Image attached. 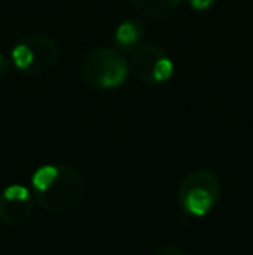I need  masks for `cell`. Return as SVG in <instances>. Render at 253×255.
<instances>
[{
  "label": "cell",
  "instance_id": "cell-1",
  "mask_svg": "<svg viewBox=\"0 0 253 255\" xmlns=\"http://www.w3.org/2000/svg\"><path fill=\"white\" fill-rule=\"evenodd\" d=\"M37 202L52 214L75 208L84 196V177L73 167L44 165L31 177Z\"/></svg>",
  "mask_w": 253,
  "mask_h": 255
},
{
  "label": "cell",
  "instance_id": "cell-2",
  "mask_svg": "<svg viewBox=\"0 0 253 255\" xmlns=\"http://www.w3.org/2000/svg\"><path fill=\"white\" fill-rule=\"evenodd\" d=\"M130 64L113 47L94 49L82 59L80 77L88 87L109 91V89L122 87L127 82Z\"/></svg>",
  "mask_w": 253,
  "mask_h": 255
},
{
  "label": "cell",
  "instance_id": "cell-3",
  "mask_svg": "<svg viewBox=\"0 0 253 255\" xmlns=\"http://www.w3.org/2000/svg\"><path fill=\"white\" fill-rule=\"evenodd\" d=\"M220 198V181L215 172L199 168L186 175L179 188V202L186 214L205 217Z\"/></svg>",
  "mask_w": 253,
  "mask_h": 255
},
{
  "label": "cell",
  "instance_id": "cell-4",
  "mask_svg": "<svg viewBox=\"0 0 253 255\" xmlns=\"http://www.w3.org/2000/svg\"><path fill=\"white\" fill-rule=\"evenodd\" d=\"M31 193L21 184H12L0 195V221L7 226H19L31 214Z\"/></svg>",
  "mask_w": 253,
  "mask_h": 255
},
{
  "label": "cell",
  "instance_id": "cell-5",
  "mask_svg": "<svg viewBox=\"0 0 253 255\" xmlns=\"http://www.w3.org/2000/svg\"><path fill=\"white\" fill-rule=\"evenodd\" d=\"M167 54L163 52V49H160L158 45L146 44L139 45L134 51L130 57V70L134 71V75L141 82H144L146 85H156L155 82V71L160 61L165 57Z\"/></svg>",
  "mask_w": 253,
  "mask_h": 255
},
{
  "label": "cell",
  "instance_id": "cell-6",
  "mask_svg": "<svg viewBox=\"0 0 253 255\" xmlns=\"http://www.w3.org/2000/svg\"><path fill=\"white\" fill-rule=\"evenodd\" d=\"M33 54V63L31 68L28 70L30 75H40L49 71L59 59V49L56 42L44 35H31V37L24 38Z\"/></svg>",
  "mask_w": 253,
  "mask_h": 255
},
{
  "label": "cell",
  "instance_id": "cell-7",
  "mask_svg": "<svg viewBox=\"0 0 253 255\" xmlns=\"http://www.w3.org/2000/svg\"><path fill=\"white\" fill-rule=\"evenodd\" d=\"M182 0H132V5L148 19H165L177 10Z\"/></svg>",
  "mask_w": 253,
  "mask_h": 255
},
{
  "label": "cell",
  "instance_id": "cell-8",
  "mask_svg": "<svg viewBox=\"0 0 253 255\" xmlns=\"http://www.w3.org/2000/svg\"><path fill=\"white\" fill-rule=\"evenodd\" d=\"M142 38V26L135 21H125L115 31V42L123 49H132Z\"/></svg>",
  "mask_w": 253,
  "mask_h": 255
},
{
  "label": "cell",
  "instance_id": "cell-9",
  "mask_svg": "<svg viewBox=\"0 0 253 255\" xmlns=\"http://www.w3.org/2000/svg\"><path fill=\"white\" fill-rule=\"evenodd\" d=\"M153 255H187V254L184 252L182 249H179V247L167 245V247H162V249H158Z\"/></svg>",
  "mask_w": 253,
  "mask_h": 255
},
{
  "label": "cell",
  "instance_id": "cell-10",
  "mask_svg": "<svg viewBox=\"0 0 253 255\" xmlns=\"http://www.w3.org/2000/svg\"><path fill=\"white\" fill-rule=\"evenodd\" d=\"M191 2V7L192 9H196V10H205V9H208L210 5H212L215 0H189Z\"/></svg>",
  "mask_w": 253,
  "mask_h": 255
},
{
  "label": "cell",
  "instance_id": "cell-11",
  "mask_svg": "<svg viewBox=\"0 0 253 255\" xmlns=\"http://www.w3.org/2000/svg\"><path fill=\"white\" fill-rule=\"evenodd\" d=\"M5 73H7V61H5V57H3V54L0 52V78Z\"/></svg>",
  "mask_w": 253,
  "mask_h": 255
}]
</instances>
